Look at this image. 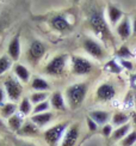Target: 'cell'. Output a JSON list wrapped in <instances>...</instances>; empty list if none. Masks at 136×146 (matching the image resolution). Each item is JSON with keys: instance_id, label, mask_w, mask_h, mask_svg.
<instances>
[{"instance_id": "cell-31", "label": "cell", "mask_w": 136, "mask_h": 146, "mask_svg": "<svg viewBox=\"0 0 136 146\" xmlns=\"http://www.w3.org/2000/svg\"><path fill=\"white\" fill-rule=\"evenodd\" d=\"M116 55L119 59H124V60H129L130 58H133V53L130 52V49L127 46H122L118 50H117Z\"/></svg>"}, {"instance_id": "cell-26", "label": "cell", "mask_w": 136, "mask_h": 146, "mask_svg": "<svg viewBox=\"0 0 136 146\" xmlns=\"http://www.w3.org/2000/svg\"><path fill=\"white\" fill-rule=\"evenodd\" d=\"M12 67H13V61H12L7 54L0 56V76H4L5 73L9 72Z\"/></svg>"}, {"instance_id": "cell-29", "label": "cell", "mask_w": 136, "mask_h": 146, "mask_svg": "<svg viewBox=\"0 0 136 146\" xmlns=\"http://www.w3.org/2000/svg\"><path fill=\"white\" fill-rule=\"evenodd\" d=\"M136 145V129H131L129 134L119 141V146H135Z\"/></svg>"}, {"instance_id": "cell-39", "label": "cell", "mask_w": 136, "mask_h": 146, "mask_svg": "<svg viewBox=\"0 0 136 146\" xmlns=\"http://www.w3.org/2000/svg\"><path fill=\"white\" fill-rule=\"evenodd\" d=\"M18 146H36L34 143H29V141H22L19 143V145Z\"/></svg>"}, {"instance_id": "cell-7", "label": "cell", "mask_w": 136, "mask_h": 146, "mask_svg": "<svg viewBox=\"0 0 136 146\" xmlns=\"http://www.w3.org/2000/svg\"><path fill=\"white\" fill-rule=\"evenodd\" d=\"M71 70L74 76H87L93 71V64L84 56L73 55L71 58Z\"/></svg>"}, {"instance_id": "cell-33", "label": "cell", "mask_w": 136, "mask_h": 146, "mask_svg": "<svg viewBox=\"0 0 136 146\" xmlns=\"http://www.w3.org/2000/svg\"><path fill=\"white\" fill-rule=\"evenodd\" d=\"M86 125H87V128H88L90 132H97V129H98V125H97L90 116L86 117Z\"/></svg>"}, {"instance_id": "cell-11", "label": "cell", "mask_w": 136, "mask_h": 146, "mask_svg": "<svg viewBox=\"0 0 136 146\" xmlns=\"http://www.w3.org/2000/svg\"><path fill=\"white\" fill-rule=\"evenodd\" d=\"M96 97L100 102H110L116 97V88L111 83H103L96 90Z\"/></svg>"}, {"instance_id": "cell-6", "label": "cell", "mask_w": 136, "mask_h": 146, "mask_svg": "<svg viewBox=\"0 0 136 146\" xmlns=\"http://www.w3.org/2000/svg\"><path fill=\"white\" fill-rule=\"evenodd\" d=\"M47 49H48V47L46 46V43L43 41L38 38L32 40L26 50V60L34 66L37 65L43 59V56L46 55Z\"/></svg>"}, {"instance_id": "cell-20", "label": "cell", "mask_w": 136, "mask_h": 146, "mask_svg": "<svg viewBox=\"0 0 136 146\" xmlns=\"http://www.w3.org/2000/svg\"><path fill=\"white\" fill-rule=\"evenodd\" d=\"M30 86H31V89L34 91H43V92H48L51 88L47 79L38 77V76L34 77L31 80H30Z\"/></svg>"}, {"instance_id": "cell-3", "label": "cell", "mask_w": 136, "mask_h": 146, "mask_svg": "<svg viewBox=\"0 0 136 146\" xmlns=\"http://www.w3.org/2000/svg\"><path fill=\"white\" fill-rule=\"evenodd\" d=\"M69 127V122L68 121H63V122H59L50 126L43 132V139L47 143L48 146H59L67 128Z\"/></svg>"}, {"instance_id": "cell-24", "label": "cell", "mask_w": 136, "mask_h": 146, "mask_svg": "<svg viewBox=\"0 0 136 146\" xmlns=\"http://www.w3.org/2000/svg\"><path fill=\"white\" fill-rule=\"evenodd\" d=\"M129 119H130V115L124 113V111H116L112 116H111V125L119 127L125 123H129Z\"/></svg>"}, {"instance_id": "cell-36", "label": "cell", "mask_w": 136, "mask_h": 146, "mask_svg": "<svg viewBox=\"0 0 136 146\" xmlns=\"http://www.w3.org/2000/svg\"><path fill=\"white\" fill-rule=\"evenodd\" d=\"M130 86L133 90L136 91V73H134V74L130 76Z\"/></svg>"}, {"instance_id": "cell-15", "label": "cell", "mask_w": 136, "mask_h": 146, "mask_svg": "<svg viewBox=\"0 0 136 146\" xmlns=\"http://www.w3.org/2000/svg\"><path fill=\"white\" fill-rule=\"evenodd\" d=\"M12 71H13V76L19 80L22 84L24 83H29L31 80V73H30V70L26 67L25 65L16 62L12 67Z\"/></svg>"}, {"instance_id": "cell-2", "label": "cell", "mask_w": 136, "mask_h": 146, "mask_svg": "<svg viewBox=\"0 0 136 146\" xmlns=\"http://www.w3.org/2000/svg\"><path fill=\"white\" fill-rule=\"evenodd\" d=\"M88 84L87 83H74L69 85L65 91V100L67 107L71 110H77L83 106L87 96Z\"/></svg>"}, {"instance_id": "cell-8", "label": "cell", "mask_w": 136, "mask_h": 146, "mask_svg": "<svg viewBox=\"0 0 136 146\" xmlns=\"http://www.w3.org/2000/svg\"><path fill=\"white\" fill-rule=\"evenodd\" d=\"M83 48L88 55H91L92 58H94L97 60H104L105 56H106V50L104 49V47L98 41L91 38V37L84 38Z\"/></svg>"}, {"instance_id": "cell-25", "label": "cell", "mask_w": 136, "mask_h": 146, "mask_svg": "<svg viewBox=\"0 0 136 146\" xmlns=\"http://www.w3.org/2000/svg\"><path fill=\"white\" fill-rule=\"evenodd\" d=\"M32 109H34V104L30 102V100L28 97H23L19 102V106H18V111L25 117L32 114Z\"/></svg>"}, {"instance_id": "cell-5", "label": "cell", "mask_w": 136, "mask_h": 146, "mask_svg": "<svg viewBox=\"0 0 136 146\" xmlns=\"http://www.w3.org/2000/svg\"><path fill=\"white\" fill-rule=\"evenodd\" d=\"M3 86L5 90L6 97L9 98L10 102H15L17 103L18 101L22 100V95H23V84L18 80L15 76H7L4 82H3Z\"/></svg>"}, {"instance_id": "cell-1", "label": "cell", "mask_w": 136, "mask_h": 146, "mask_svg": "<svg viewBox=\"0 0 136 146\" xmlns=\"http://www.w3.org/2000/svg\"><path fill=\"white\" fill-rule=\"evenodd\" d=\"M86 17H87V23L92 31L96 33L97 36H100L102 38L111 37L110 29L106 21H105L103 9L98 7L96 5H91L86 9Z\"/></svg>"}, {"instance_id": "cell-21", "label": "cell", "mask_w": 136, "mask_h": 146, "mask_svg": "<svg viewBox=\"0 0 136 146\" xmlns=\"http://www.w3.org/2000/svg\"><path fill=\"white\" fill-rule=\"evenodd\" d=\"M24 122H25V120H24V116H23V115H22L19 111H18V113H16V114L13 115V116H11V117L7 120V127H9L10 131L17 133L18 131L22 128V126H23Z\"/></svg>"}, {"instance_id": "cell-19", "label": "cell", "mask_w": 136, "mask_h": 146, "mask_svg": "<svg viewBox=\"0 0 136 146\" xmlns=\"http://www.w3.org/2000/svg\"><path fill=\"white\" fill-rule=\"evenodd\" d=\"M18 113V106L15 102H5L4 104L0 107V119H6L9 120L11 116Z\"/></svg>"}, {"instance_id": "cell-22", "label": "cell", "mask_w": 136, "mask_h": 146, "mask_svg": "<svg viewBox=\"0 0 136 146\" xmlns=\"http://www.w3.org/2000/svg\"><path fill=\"white\" fill-rule=\"evenodd\" d=\"M131 131V125L130 123H125V125H123V126H119V127H117L116 129H114L112 132V135H111V140L112 141H121L122 139H124L128 134H129V132Z\"/></svg>"}, {"instance_id": "cell-16", "label": "cell", "mask_w": 136, "mask_h": 146, "mask_svg": "<svg viewBox=\"0 0 136 146\" xmlns=\"http://www.w3.org/2000/svg\"><path fill=\"white\" fill-rule=\"evenodd\" d=\"M116 31L122 40H127L133 35V28H131V22L129 17H123L122 21L116 28Z\"/></svg>"}, {"instance_id": "cell-9", "label": "cell", "mask_w": 136, "mask_h": 146, "mask_svg": "<svg viewBox=\"0 0 136 146\" xmlns=\"http://www.w3.org/2000/svg\"><path fill=\"white\" fill-rule=\"evenodd\" d=\"M49 25L53 28L55 31H59L61 34H66L69 33L73 29V24L72 22L68 19L67 15L65 13H56L50 19H49Z\"/></svg>"}, {"instance_id": "cell-4", "label": "cell", "mask_w": 136, "mask_h": 146, "mask_svg": "<svg viewBox=\"0 0 136 146\" xmlns=\"http://www.w3.org/2000/svg\"><path fill=\"white\" fill-rule=\"evenodd\" d=\"M68 62L67 54H57L49 60V62L44 66L43 73L50 77H61L65 73Z\"/></svg>"}, {"instance_id": "cell-23", "label": "cell", "mask_w": 136, "mask_h": 146, "mask_svg": "<svg viewBox=\"0 0 136 146\" xmlns=\"http://www.w3.org/2000/svg\"><path fill=\"white\" fill-rule=\"evenodd\" d=\"M106 13H108V17H109L110 24H112V25L117 24L119 21H122V18H123V11L119 10L118 7H116V6H114V5L108 6Z\"/></svg>"}, {"instance_id": "cell-27", "label": "cell", "mask_w": 136, "mask_h": 146, "mask_svg": "<svg viewBox=\"0 0 136 146\" xmlns=\"http://www.w3.org/2000/svg\"><path fill=\"white\" fill-rule=\"evenodd\" d=\"M48 97H49L48 92H43V91H34V92L30 95L29 100L34 106H36V104H38V103L48 101Z\"/></svg>"}, {"instance_id": "cell-18", "label": "cell", "mask_w": 136, "mask_h": 146, "mask_svg": "<svg viewBox=\"0 0 136 146\" xmlns=\"http://www.w3.org/2000/svg\"><path fill=\"white\" fill-rule=\"evenodd\" d=\"M88 116L94 121L98 126H104L109 122V120L111 119V115L109 111L105 110H92L88 113Z\"/></svg>"}, {"instance_id": "cell-43", "label": "cell", "mask_w": 136, "mask_h": 146, "mask_svg": "<svg viewBox=\"0 0 136 146\" xmlns=\"http://www.w3.org/2000/svg\"><path fill=\"white\" fill-rule=\"evenodd\" d=\"M135 146H136V145H135Z\"/></svg>"}, {"instance_id": "cell-35", "label": "cell", "mask_w": 136, "mask_h": 146, "mask_svg": "<svg viewBox=\"0 0 136 146\" xmlns=\"http://www.w3.org/2000/svg\"><path fill=\"white\" fill-rule=\"evenodd\" d=\"M6 98H7V97H6L4 86H3V85H0V107H1L4 103H5V100H6Z\"/></svg>"}, {"instance_id": "cell-32", "label": "cell", "mask_w": 136, "mask_h": 146, "mask_svg": "<svg viewBox=\"0 0 136 146\" xmlns=\"http://www.w3.org/2000/svg\"><path fill=\"white\" fill-rule=\"evenodd\" d=\"M112 132H114V126L110 125V123H106L102 127V135L104 138H111L112 135Z\"/></svg>"}, {"instance_id": "cell-42", "label": "cell", "mask_w": 136, "mask_h": 146, "mask_svg": "<svg viewBox=\"0 0 136 146\" xmlns=\"http://www.w3.org/2000/svg\"><path fill=\"white\" fill-rule=\"evenodd\" d=\"M0 146H3V144H1V140H0Z\"/></svg>"}, {"instance_id": "cell-17", "label": "cell", "mask_w": 136, "mask_h": 146, "mask_svg": "<svg viewBox=\"0 0 136 146\" xmlns=\"http://www.w3.org/2000/svg\"><path fill=\"white\" fill-rule=\"evenodd\" d=\"M53 119H54V114H53L50 110L46 111V113L31 115V116H30V120H31L37 127H40V128L48 126V125L53 121Z\"/></svg>"}, {"instance_id": "cell-38", "label": "cell", "mask_w": 136, "mask_h": 146, "mask_svg": "<svg viewBox=\"0 0 136 146\" xmlns=\"http://www.w3.org/2000/svg\"><path fill=\"white\" fill-rule=\"evenodd\" d=\"M130 117H131V121H133V125L135 126V128H136V111H133L131 113Z\"/></svg>"}, {"instance_id": "cell-28", "label": "cell", "mask_w": 136, "mask_h": 146, "mask_svg": "<svg viewBox=\"0 0 136 146\" xmlns=\"http://www.w3.org/2000/svg\"><path fill=\"white\" fill-rule=\"evenodd\" d=\"M105 70H106L108 72H110V73H114V74H119V73L123 71L119 62L115 59L110 60V61L106 62V65H105Z\"/></svg>"}, {"instance_id": "cell-10", "label": "cell", "mask_w": 136, "mask_h": 146, "mask_svg": "<svg viewBox=\"0 0 136 146\" xmlns=\"http://www.w3.org/2000/svg\"><path fill=\"white\" fill-rule=\"evenodd\" d=\"M79 137H80V123L74 122L69 125V127L67 128L59 146H75L79 140Z\"/></svg>"}, {"instance_id": "cell-30", "label": "cell", "mask_w": 136, "mask_h": 146, "mask_svg": "<svg viewBox=\"0 0 136 146\" xmlns=\"http://www.w3.org/2000/svg\"><path fill=\"white\" fill-rule=\"evenodd\" d=\"M50 103H49V100L48 101H44L42 103H38V104L34 106V109H32V114L31 115H36V114H41V113H46V111H49L50 110Z\"/></svg>"}, {"instance_id": "cell-41", "label": "cell", "mask_w": 136, "mask_h": 146, "mask_svg": "<svg viewBox=\"0 0 136 146\" xmlns=\"http://www.w3.org/2000/svg\"><path fill=\"white\" fill-rule=\"evenodd\" d=\"M73 1H74V3H79V1H80V0H73Z\"/></svg>"}, {"instance_id": "cell-34", "label": "cell", "mask_w": 136, "mask_h": 146, "mask_svg": "<svg viewBox=\"0 0 136 146\" xmlns=\"http://www.w3.org/2000/svg\"><path fill=\"white\" fill-rule=\"evenodd\" d=\"M119 65L122 66V68H125L128 71H131L133 67H134L131 61H129V60H124V59H119Z\"/></svg>"}, {"instance_id": "cell-12", "label": "cell", "mask_w": 136, "mask_h": 146, "mask_svg": "<svg viewBox=\"0 0 136 146\" xmlns=\"http://www.w3.org/2000/svg\"><path fill=\"white\" fill-rule=\"evenodd\" d=\"M22 54V46H20V35L17 34L11 38L7 46V55L11 58L12 61H18Z\"/></svg>"}, {"instance_id": "cell-14", "label": "cell", "mask_w": 136, "mask_h": 146, "mask_svg": "<svg viewBox=\"0 0 136 146\" xmlns=\"http://www.w3.org/2000/svg\"><path fill=\"white\" fill-rule=\"evenodd\" d=\"M40 133H41L40 127H37L32 121L29 119L23 123L22 128L17 132V134L19 137H24V138H35V137H38Z\"/></svg>"}, {"instance_id": "cell-37", "label": "cell", "mask_w": 136, "mask_h": 146, "mask_svg": "<svg viewBox=\"0 0 136 146\" xmlns=\"http://www.w3.org/2000/svg\"><path fill=\"white\" fill-rule=\"evenodd\" d=\"M131 28H133V35L136 36V15L133 18V23H131Z\"/></svg>"}, {"instance_id": "cell-13", "label": "cell", "mask_w": 136, "mask_h": 146, "mask_svg": "<svg viewBox=\"0 0 136 146\" xmlns=\"http://www.w3.org/2000/svg\"><path fill=\"white\" fill-rule=\"evenodd\" d=\"M49 103L50 107L56 111H66L67 110V103L65 100V95L61 91H54L49 96Z\"/></svg>"}, {"instance_id": "cell-40", "label": "cell", "mask_w": 136, "mask_h": 146, "mask_svg": "<svg viewBox=\"0 0 136 146\" xmlns=\"http://www.w3.org/2000/svg\"><path fill=\"white\" fill-rule=\"evenodd\" d=\"M4 127H5V123H4V121H3L1 119H0V128H4Z\"/></svg>"}]
</instances>
